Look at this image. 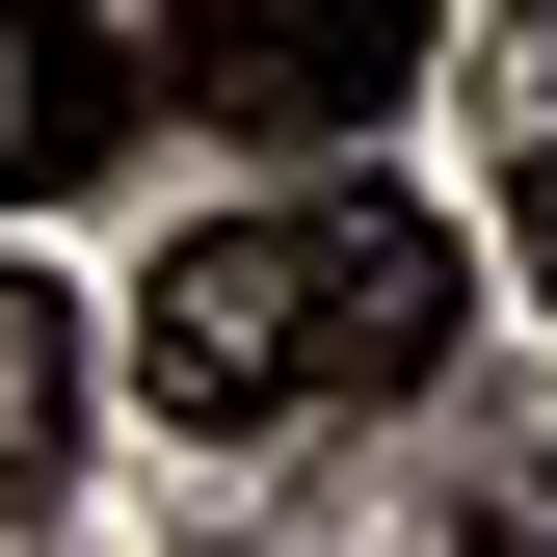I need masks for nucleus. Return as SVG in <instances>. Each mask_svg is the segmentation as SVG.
<instances>
[{
  "label": "nucleus",
  "mask_w": 557,
  "mask_h": 557,
  "mask_svg": "<svg viewBox=\"0 0 557 557\" xmlns=\"http://www.w3.org/2000/svg\"><path fill=\"white\" fill-rule=\"evenodd\" d=\"M451 345V213L425 186H293V213H213L133 293V398L160 425H319V398H398Z\"/></svg>",
  "instance_id": "obj_1"
},
{
  "label": "nucleus",
  "mask_w": 557,
  "mask_h": 557,
  "mask_svg": "<svg viewBox=\"0 0 557 557\" xmlns=\"http://www.w3.org/2000/svg\"><path fill=\"white\" fill-rule=\"evenodd\" d=\"M160 81L265 160H345V133L425 107V0H160Z\"/></svg>",
  "instance_id": "obj_2"
},
{
  "label": "nucleus",
  "mask_w": 557,
  "mask_h": 557,
  "mask_svg": "<svg viewBox=\"0 0 557 557\" xmlns=\"http://www.w3.org/2000/svg\"><path fill=\"white\" fill-rule=\"evenodd\" d=\"M0 478H53V293L0 265Z\"/></svg>",
  "instance_id": "obj_3"
},
{
  "label": "nucleus",
  "mask_w": 557,
  "mask_h": 557,
  "mask_svg": "<svg viewBox=\"0 0 557 557\" xmlns=\"http://www.w3.org/2000/svg\"><path fill=\"white\" fill-rule=\"evenodd\" d=\"M0 27H53V0H0Z\"/></svg>",
  "instance_id": "obj_4"
}]
</instances>
